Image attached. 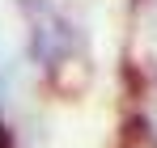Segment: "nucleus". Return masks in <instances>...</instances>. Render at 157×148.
<instances>
[{
    "label": "nucleus",
    "mask_w": 157,
    "mask_h": 148,
    "mask_svg": "<svg viewBox=\"0 0 157 148\" xmlns=\"http://www.w3.org/2000/svg\"><path fill=\"white\" fill-rule=\"evenodd\" d=\"M21 13H26V25H30V59L43 64L47 72H55L59 64H68L72 51H77L72 21L55 4H47V0H21Z\"/></svg>",
    "instance_id": "obj_1"
},
{
    "label": "nucleus",
    "mask_w": 157,
    "mask_h": 148,
    "mask_svg": "<svg viewBox=\"0 0 157 148\" xmlns=\"http://www.w3.org/2000/svg\"><path fill=\"white\" fill-rule=\"evenodd\" d=\"M144 119L153 123V135H157V80H153V89H149V110H144Z\"/></svg>",
    "instance_id": "obj_2"
},
{
    "label": "nucleus",
    "mask_w": 157,
    "mask_h": 148,
    "mask_svg": "<svg viewBox=\"0 0 157 148\" xmlns=\"http://www.w3.org/2000/svg\"><path fill=\"white\" fill-rule=\"evenodd\" d=\"M0 148H13V131H9L4 123H0Z\"/></svg>",
    "instance_id": "obj_3"
}]
</instances>
